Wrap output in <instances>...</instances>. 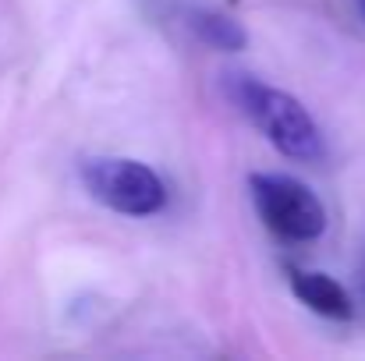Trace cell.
<instances>
[{
	"instance_id": "cell-1",
	"label": "cell",
	"mask_w": 365,
	"mask_h": 361,
	"mask_svg": "<svg viewBox=\"0 0 365 361\" xmlns=\"http://www.w3.org/2000/svg\"><path fill=\"white\" fill-rule=\"evenodd\" d=\"M227 93L280 156L298 159V163H316L327 156L319 124L291 93H284L255 75H245V71L227 75Z\"/></svg>"
},
{
	"instance_id": "cell-2",
	"label": "cell",
	"mask_w": 365,
	"mask_h": 361,
	"mask_svg": "<svg viewBox=\"0 0 365 361\" xmlns=\"http://www.w3.org/2000/svg\"><path fill=\"white\" fill-rule=\"evenodd\" d=\"M82 184L86 192L103 202L107 209L121 213V216H156L167 209V184L163 177L138 163V159H124V156H93L82 167Z\"/></svg>"
},
{
	"instance_id": "cell-3",
	"label": "cell",
	"mask_w": 365,
	"mask_h": 361,
	"mask_svg": "<svg viewBox=\"0 0 365 361\" xmlns=\"http://www.w3.org/2000/svg\"><path fill=\"white\" fill-rule=\"evenodd\" d=\"M252 202L259 220L280 241H316L327 231V209L309 184L287 174H252Z\"/></svg>"
},
{
	"instance_id": "cell-4",
	"label": "cell",
	"mask_w": 365,
	"mask_h": 361,
	"mask_svg": "<svg viewBox=\"0 0 365 361\" xmlns=\"http://www.w3.org/2000/svg\"><path fill=\"white\" fill-rule=\"evenodd\" d=\"M287 280H291V291L298 294V301L309 308V312H316V315H323V319H334V323H348L351 315H355V305H351V298H348V291L334 280V276H327V273H312V269H287Z\"/></svg>"
},
{
	"instance_id": "cell-5",
	"label": "cell",
	"mask_w": 365,
	"mask_h": 361,
	"mask_svg": "<svg viewBox=\"0 0 365 361\" xmlns=\"http://www.w3.org/2000/svg\"><path fill=\"white\" fill-rule=\"evenodd\" d=\"M185 21H188V28L206 46H217L224 53H238V50H245V43H248V32L242 28V21L231 18V14H224V11L192 7V11H185Z\"/></svg>"
},
{
	"instance_id": "cell-6",
	"label": "cell",
	"mask_w": 365,
	"mask_h": 361,
	"mask_svg": "<svg viewBox=\"0 0 365 361\" xmlns=\"http://www.w3.org/2000/svg\"><path fill=\"white\" fill-rule=\"evenodd\" d=\"M362 291H365V258H362Z\"/></svg>"
},
{
	"instance_id": "cell-7",
	"label": "cell",
	"mask_w": 365,
	"mask_h": 361,
	"mask_svg": "<svg viewBox=\"0 0 365 361\" xmlns=\"http://www.w3.org/2000/svg\"><path fill=\"white\" fill-rule=\"evenodd\" d=\"M359 7H362V18H365V0H359Z\"/></svg>"
}]
</instances>
